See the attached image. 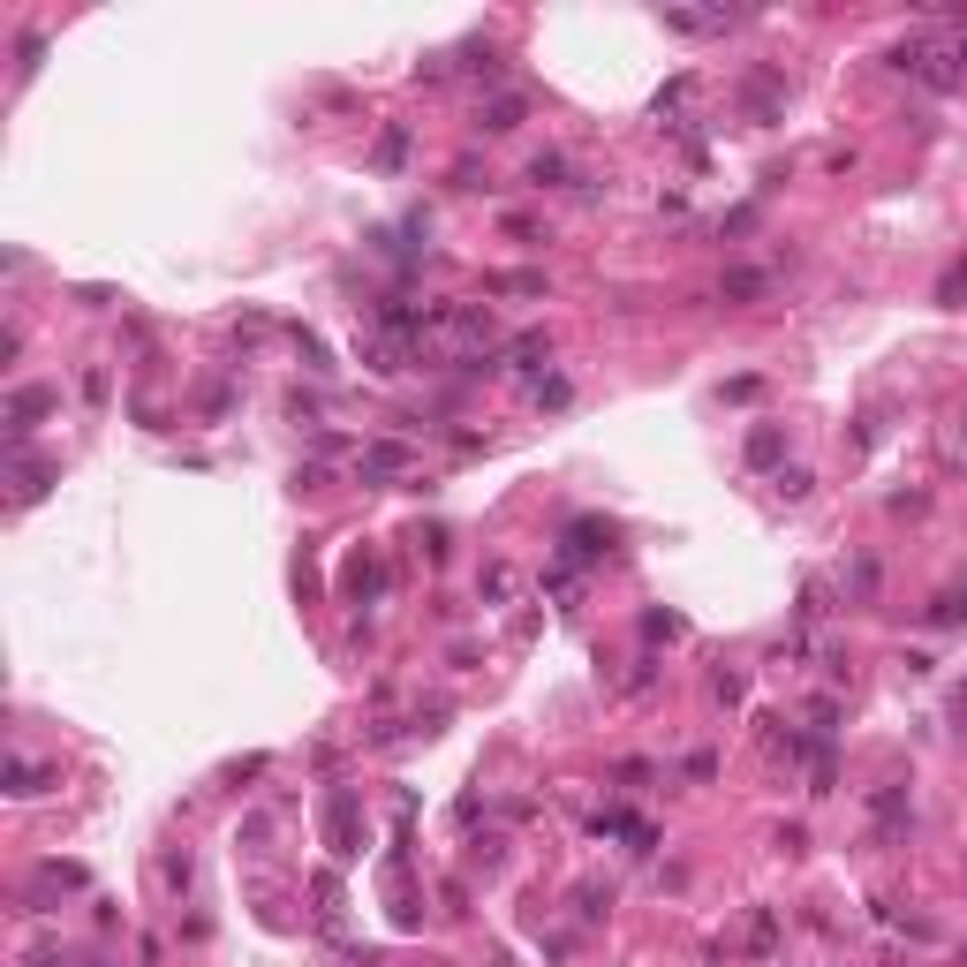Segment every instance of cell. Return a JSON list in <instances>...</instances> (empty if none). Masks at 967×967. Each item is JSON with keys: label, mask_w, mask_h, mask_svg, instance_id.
I'll list each match as a JSON object with an SVG mask.
<instances>
[{"label": "cell", "mask_w": 967, "mask_h": 967, "mask_svg": "<svg viewBox=\"0 0 967 967\" xmlns=\"http://www.w3.org/2000/svg\"><path fill=\"white\" fill-rule=\"evenodd\" d=\"M514 121H522V99H492V121L484 129H514Z\"/></svg>", "instance_id": "obj_1"}, {"label": "cell", "mask_w": 967, "mask_h": 967, "mask_svg": "<svg viewBox=\"0 0 967 967\" xmlns=\"http://www.w3.org/2000/svg\"><path fill=\"white\" fill-rule=\"evenodd\" d=\"M960 61H967V38H960Z\"/></svg>", "instance_id": "obj_2"}]
</instances>
